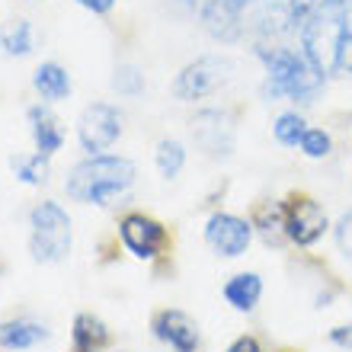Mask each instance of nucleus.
<instances>
[{
  "label": "nucleus",
  "instance_id": "nucleus-1",
  "mask_svg": "<svg viewBox=\"0 0 352 352\" xmlns=\"http://www.w3.org/2000/svg\"><path fill=\"white\" fill-rule=\"evenodd\" d=\"M256 58L263 65V96L266 100H288L301 102V106L320 100L327 77L301 55V48L295 52L285 45H260Z\"/></svg>",
  "mask_w": 352,
  "mask_h": 352
},
{
  "label": "nucleus",
  "instance_id": "nucleus-2",
  "mask_svg": "<svg viewBox=\"0 0 352 352\" xmlns=\"http://www.w3.org/2000/svg\"><path fill=\"white\" fill-rule=\"evenodd\" d=\"M135 176H138L135 160L122 157V154H96L67 170L65 192L71 202L106 208L135 186Z\"/></svg>",
  "mask_w": 352,
  "mask_h": 352
},
{
  "label": "nucleus",
  "instance_id": "nucleus-3",
  "mask_svg": "<svg viewBox=\"0 0 352 352\" xmlns=\"http://www.w3.org/2000/svg\"><path fill=\"white\" fill-rule=\"evenodd\" d=\"M346 7L349 0H320L298 29L301 55L324 77L340 74V52L346 38Z\"/></svg>",
  "mask_w": 352,
  "mask_h": 352
},
{
  "label": "nucleus",
  "instance_id": "nucleus-4",
  "mask_svg": "<svg viewBox=\"0 0 352 352\" xmlns=\"http://www.w3.org/2000/svg\"><path fill=\"white\" fill-rule=\"evenodd\" d=\"M74 224L71 214L55 199H42L29 208V256L45 266H58L71 256Z\"/></svg>",
  "mask_w": 352,
  "mask_h": 352
},
{
  "label": "nucleus",
  "instance_id": "nucleus-5",
  "mask_svg": "<svg viewBox=\"0 0 352 352\" xmlns=\"http://www.w3.org/2000/svg\"><path fill=\"white\" fill-rule=\"evenodd\" d=\"M234 80V61L224 55H202L189 61V65L173 77V96L179 102H202Z\"/></svg>",
  "mask_w": 352,
  "mask_h": 352
},
{
  "label": "nucleus",
  "instance_id": "nucleus-6",
  "mask_svg": "<svg viewBox=\"0 0 352 352\" xmlns=\"http://www.w3.org/2000/svg\"><path fill=\"white\" fill-rule=\"evenodd\" d=\"M122 131H125V119L112 102H90L77 116V144L87 157L109 154L112 144L122 138Z\"/></svg>",
  "mask_w": 352,
  "mask_h": 352
},
{
  "label": "nucleus",
  "instance_id": "nucleus-7",
  "mask_svg": "<svg viewBox=\"0 0 352 352\" xmlns=\"http://www.w3.org/2000/svg\"><path fill=\"white\" fill-rule=\"evenodd\" d=\"M119 241L125 253H131L141 263L160 260L170 247V231L167 224L157 221L148 212H125L119 218Z\"/></svg>",
  "mask_w": 352,
  "mask_h": 352
},
{
  "label": "nucleus",
  "instance_id": "nucleus-8",
  "mask_svg": "<svg viewBox=\"0 0 352 352\" xmlns=\"http://www.w3.org/2000/svg\"><path fill=\"white\" fill-rule=\"evenodd\" d=\"M327 231H330V218H327V208L314 195L295 192L285 202V237L295 247L307 250L317 241H324Z\"/></svg>",
  "mask_w": 352,
  "mask_h": 352
},
{
  "label": "nucleus",
  "instance_id": "nucleus-9",
  "mask_svg": "<svg viewBox=\"0 0 352 352\" xmlns=\"http://www.w3.org/2000/svg\"><path fill=\"white\" fill-rule=\"evenodd\" d=\"M189 135L205 157H231L237 125L228 109H199L189 119Z\"/></svg>",
  "mask_w": 352,
  "mask_h": 352
},
{
  "label": "nucleus",
  "instance_id": "nucleus-10",
  "mask_svg": "<svg viewBox=\"0 0 352 352\" xmlns=\"http://www.w3.org/2000/svg\"><path fill=\"white\" fill-rule=\"evenodd\" d=\"M253 234H256L253 231V221H247V218H241V214H234V212H214L205 221L202 237L221 260H241L250 250Z\"/></svg>",
  "mask_w": 352,
  "mask_h": 352
},
{
  "label": "nucleus",
  "instance_id": "nucleus-11",
  "mask_svg": "<svg viewBox=\"0 0 352 352\" xmlns=\"http://www.w3.org/2000/svg\"><path fill=\"white\" fill-rule=\"evenodd\" d=\"M151 330L164 346H170L173 352H199L202 346V336H199V324L186 311H176V307H164L154 314L151 320Z\"/></svg>",
  "mask_w": 352,
  "mask_h": 352
},
{
  "label": "nucleus",
  "instance_id": "nucleus-12",
  "mask_svg": "<svg viewBox=\"0 0 352 352\" xmlns=\"http://www.w3.org/2000/svg\"><path fill=\"white\" fill-rule=\"evenodd\" d=\"M26 122H29V135H32V144H36L38 154L45 157H55L58 151L65 148V125L55 112L48 109V102H36L26 109Z\"/></svg>",
  "mask_w": 352,
  "mask_h": 352
},
{
  "label": "nucleus",
  "instance_id": "nucleus-13",
  "mask_svg": "<svg viewBox=\"0 0 352 352\" xmlns=\"http://www.w3.org/2000/svg\"><path fill=\"white\" fill-rule=\"evenodd\" d=\"M52 340V330L38 320H29V317H13V320H0V349L7 352H26L36 349V346L48 343Z\"/></svg>",
  "mask_w": 352,
  "mask_h": 352
},
{
  "label": "nucleus",
  "instance_id": "nucleus-14",
  "mask_svg": "<svg viewBox=\"0 0 352 352\" xmlns=\"http://www.w3.org/2000/svg\"><path fill=\"white\" fill-rule=\"evenodd\" d=\"M221 295L237 314H253L263 298V276L260 272H234L221 285Z\"/></svg>",
  "mask_w": 352,
  "mask_h": 352
},
{
  "label": "nucleus",
  "instance_id": "nucleus-15",
  "mask_svg": "<svg viewBox=\"0 0 352 352\" xmlns=\"http://www.w3.org/2000/svg\"><path fill=\"white\" fill-rule=\"evenodd\" d=\"M241 7H234L231 0H212L208 7L199 13L208 29V36L218 38V42H234V38H241Z\"/></svg>",
  "mask_w": 352,
  "mask_h": 352
},
{
  "label": "nucleus",
  "instance_id": "nucleus-16",
  "mask_svg": "<svg viewBox=\"0 0 352 352\" xmlns=\"http://www.w3.org/2000/svg\"><path fill=\"white\" fill-rule=\"evenodd\" d=\"M32 87H36V93L42 96V102L52 106V102H61L71 96L74 80H71L65 65H58V61H42V65L32 71Z\"/></svg>",
  "mask_w": 352,
  "mask_h": 352
},
{
  "label": "nucleus",
  "instance_id": "nucleus-17",
  "mask_svg": "<svg viewBox=\"0 0 352 352\" xmlns=\"http://www.w3.org/2000/svg\"><path fill=\"white\" fill-rule=\"evenodd\" d=\"M71 346L74 352H102L106 346H112V330L96 314L80 311L71 327Z\"/></svg>",
  "mask_w": 352,
  "mask_h": 352
},
{
  "label": "nucleus",
  "instance_id": "nucleus-18",
  "mask_svg": "<svg viewBox=\"0 0 352 352\" xmlns=\"http://www.w3.org/2000/svg\"><path fill=\"white\" fill-rule=\"evenodd\" d=\"M36 52V29L29 19H10L0 26V55L3 58H29Z\"/></svg>",
  "mask_w": 352,
  "mask_h": 352
},
{
  "label": "nucleus",
  "instance_id": "nucleus-19",
  "mask_svg": "<svg viewBox=\"0 0 352 352\" xmlns=\"http://www.w3.org/2000/svg\"><path fill=\"white\" fill-rule=\"evenodd\" d=\"M253 231H260V237L269 243V247H278L285 237V205L276 202V199H269V202L256 205V212H253Z\"/></svg>",
  "mask_w": 352,
  "mask_h": 352
},
{
  "label": "nucleus",
  "instance_id": "nucleus-20",
  "mask_svg": "<svg viewBox=\"0 0 352 352\" xmlns=\"http://www.w3.org/2000/svg\"><path fill=\"white\" fill-rule=\"evenodd\" d=\"M52 157H45V154H13L10 157V170H13V176H16L23 186H32V189H38V186L48 183V176H52V164H48Z\"/></svg>",
  "mask_w": 352,
  "mask_h": 352
},
{
  "label": "nucleus",
  "instance_id": "nucleus-21",
  "mask_svg": "<svg viewBox=\"0 0 352 352\" xmlns=\"http://www.w3.org/2000/svg\"><path fill=\"white\" fill-rule=\"evenodd\" d=\"M154 167H157V173L164 176L167 183L183 173V167H186V148H183V141L160 138L157 148H154Z\"/></svg>",
  "mask_w": 352,
  "mask_h": 352
},
{
  "label": "nucleus",
  "instance_id": "nucleus-22",
  "mask_svg": "<svg viewBox=\"0 0 352 352\" xmlns=\"http://www.w3.org/2000/svg\"><path fill=\"white\" fill-rule=\"evenodd\" d=\"M305 131H307V119L298 109H285L272 119V138L282 148H298L301 138H305Z\"/></svg>",
  "mask_w": 352,
  "mask_h": 352
},
{
  "label": "nucleus",
  "instance_id": "nucleus-23",
  "mask_svg": "<svg viewBox=\"0 0 352 352\" xmlns=\"http://www.w3.org/2000/svg\"><path fill=\"white\" fill-rule=\"evenodd\" d=\"M144 87H148V80H144V74H141V67H135V65H119L116 67V74H112V90L119 93V96H125V100H138L141 93H144Z\"/></svg>",
  "mask_w": 352,
  "mask_h": 352
},
{
  "label": "nucleus",
  "instance_id": "nucleus-24",
  "mask_svg": "<svg viewBox=\"0 0 352 352\" xmlns=\"http://www.w3.org/2000/svg\"><path fill=\"white\" fill-rule=\"evenodd\" d=\"M298 148H301V154L307 160H327L333 154V135L327 129H307Z\"/></svg>",
  "mask_w": 352,
  "mask_h": 352
},
{
  "label": "nucleus",
  "instance_id": "nucleus-25",
  "mask_svg": "<svg viewBox=\"0 0 352 352\" xmlns=\"http://www.w3.org/2000/svg\"><path fill=\"white\" fill-rule=\"evenodd\" d=\"M333 241H336V250L343 253V260L352 266V208L340 214V221L333 224Z\"/></svg>",
  "mask_w": 352,
  "mask_h": 352
},
{
  "label": "nucleus",
  "instance_id": "nucleus-26",
  "mask_svg": "<svg viewBox=\"0 0 352 352\" xmlns=\"http://www.w3.org/2000/svg\"><path fill=\"white\" fill-rule=\"evenodd\" d=\"M340 71L352 74V0L346 7V38H343V52H340Z\"/></svg>",
  "mask_w": 352,
  "mask_h": 352
},
{
  "label": "nucleus",
  "instance_id": "nucleus-27",
  "mask_svg": "<svg viewBox=\"0 0 352 352\" xmlns=\"http://www.w3.org/2000/svg\"><path fill=\"white\" fill-rule=\"evenodd\" d=\"M288 3V13H292V19H295V26L301 29V23L307 19V13L320 3V0H285Z\"/></svg>",
  "mask_w": 352,
  "mask_h": 352
},
{
  "label": "nucleus",
  "instance_id": "nucleus-28",
  "mask_svg": "<svg viewBox=\"0 0 352 352\" xmlns=\"http://www.w3.org/2000/svg\"><path fill=\"white\" fill-rule=\"evenodd\" d=\"M74 3L90 10V13H96V16H106V13H112V7H116V0H74Z\"/></svg>",
  "mask_w": 352,
  "mask_h": 352
},
{
  "label": "nucleus",
  "instance_id": "nucleus-29",
  "mask_svg": "<svg viewBox=\"0 0 352 352\" xmlns=\"http://www.w3.org/2000/svg\"><path fill=\"white\" fill-rule=\"evenodd\" d=\"M228 352H263V346L256 336H237V340L228 346Z\"/></svg>",
  "mask_w": 352,
  "mask_h": 352
},
{
  "label": "nucleus",
  "instance_id": "nucleus-30",
  "mask_svg": "<svg viewBox=\"0 0 352 352\" xmlns=\"http://www.w3.org/2000/svg\"><path fill=\"white\" fill-rule=\"evenodd\" d=\"M330 343L340 349H352V327H333L330 330Z\"/></svg>",
  "mask_w": 352,
  "mask_h": 352
},
{
  "label": "nucleus",
  "instance_id": "nucleus-31",
  "mask_svg": "<svg viewBox=\"0 0 352 352\" xmlns=\"http://www.w3.org/2000/svg\"><path fill=\"white\" fill-rule=\"evenodd\" d=\"M234 7H241V10H247V3H250V0H231Z\"/></svg>",
  "mask_w": 352,
  "mask_h": 352
},
{
  "label": "nucleus",
  "instance_id": "nucleus-32",
  "mask_svg": "<svg viewBox=\"0 0 352 352\" xmlns=\"http://www.w3.org/2000/svg\"><path fill=\"white\" fill-rule=\"evenodd\" d=\"M285 352H298V349H285Z\"/></svg>",
  "mask_w": 352,
  "mask_h": 352
}]
</instances>
